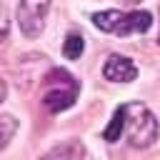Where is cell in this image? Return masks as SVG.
Returning <instances> with one entry per match:
<instances>
[{"label": "cell", "instance_id": "8", "mask_svg": "<svg viewBox=\"0 0 160 160\" xmlns=\"http://www.w3.org/2000/svg\"><path fill=\"white\" fill-rule=\"evenodd\" d=\"M122 130H125V112H122V105H120V108H115L110 125L102 130V138H105L108 142H118L120 135H122Z\"/></svg>", "mask_w": 160, "mask_h": 160}, {"label": "cell", "instance_id": "11", "mask_svg": "<svg viewBox=\"0 0 160 160\" xmlns=\"http://www.w3.org/2000/svg\"><path fill=\"white\" fill-rule=\"evenodd\" d=\"M8 35H10V15H8L5 2L0 0V42H5Z\"/></svg>", "mask_w": 160, "mask_h": 160}, {"label": "cell", "instance_id": "12", "mask_svg": "<svg viewBox=\"0 0 160 160\" xmlns=\"http://www.w3.org/2000/svg\"><path fill=\"white\" fill-rule=\"evenodd\" d=\"M5 95H8V82H5L2 78H0V102L5 100Z\"/></svg>", "mask_w": 160, "mask_h": 160}, {"label": "cell", "instance_id": "1", "mask_svg": "<svg viewBox=\"0 0 160 160\" xmlns=\"http://www.w3.org/2000/svg\"><path fill=\"white\" fill-rule=\"evenodd\" d=\"M125 132L132 148H150L158 138V120L142 102H125Z\"/></svg>", "mask_w": 160, "mask_h": 160}, {"label": "cell", "instance_id": "10", "mask_svg": "<svg viewBox=\"0 0 160 160\" xmlns=\"http://www.w3.org/2000/svg\"><path fill=\"white\" fill-rule=\"evenodd\" d=\"M15 132H18V118L2 115L0 118V150H5L10 145V140L15 138Z\"/></svg>", "mask_w": 160, "mask_h": 160}, {"label": "cell", "instance_id": "13", "mask_svg": "<svg viewBox=\"0 0 160 160\" xmlns=\"http://www.w3.org/2000/svg\"><path fill=\"white\" fill-rule=\"evenodd\" d=\"M158 42H160V38H158Z\"/></svg>", "mask_w": 160, "mask_h": 160}, {"label": "cell", "instance_id": "6", "mask_svg": "<svg viewBox=\"0 0 160 160\" xmlns=\"http://www.w3.org/2000/svg\"><path fill=\"white\" fill-rule=\"evenodd\" d=\"M85 158V145L80 140H65L55 148H50L45 155H40L38 160H82Z\"/></svg>", "mask_w": 160, "mask_h": 160}, {"label": "cell", "instance_id": "3", "mask_svg": "<svg viewBox=\"0 0 160 160\" xmlns=\"http://www.w3.org/2000/svg\"><path fill=\"white\" fill-rule=\"evenodd\" d=\"M102 75L110 82H132L138 78V68L125 55H110L102 65Z\"/></svg>", "mask_w": 160, "mask_h": 160}, {"label": "cell", "instance_id": "4", "mask_svg": "<svg viewBox=\"0 0 160 160\" xmlns=\"http://www.w3.org/2000/svg\"><path fill=\"white\" fill-rule=\"evenodd\" d=\"M75 98H78V82L75 85H65V88H50L42 95V105L50 112H62V110L75 105Z\"/></svg>", "mask_w": 160, "mask_h": 160}, {"label": "cell", "instance_id": "2", "mask_svg": "<svg viewBox=\"0 0 160 160\" xmlns=\"http://www.w3.org/2000/svg\"><path fill=\"white\" fill-rule=\"evenodd\" d=\"M50 10V0H20L18 2V25L20 32L30 40L40 38L45 30V18Z\"/></svg>", "mask_w": 160, "mask_h": 160}, {"label": "cell", "instance_id": "9", "mask_svg": "<svg viewBox=\"0 0 160 160\" xmlns=\"http://www.w3.org/2000/svg\"><path fill=\"white\" fill-rule=\"evenodd\" d=\"M82 50H85V40H82V35L70 32V35L65 38V42H62V55H65L68 60H78V58L82 55Z\"/></svg>", "mask_w": 160, "mask_h": 160}, {"label": "cell", "instance_id": "7", "mask_svg": "<svg viewBox=\"0 0 160 160\" xmlns=\"http://www.w3.org/2000/svg\"><path fill=\"white\" fill-rule=\"evenodd\" d=\"M122 20V12L120 10H102V12H95L92 15V25L102 32H115L118 25Z\"/></svg>", "mask_w": 160, "mask_h": 160}, {"label": "cell", "instance_id": "5", "mask_svg": "<svg viewBox=\"0 0 160 160\" xmlns=\"http://www.w3.org/2000/svg\"><path fill=\"white\" fill-rule=\"evenodd\" d=\"M152 25V15L148 10H132V12H122V20L115 30V35L125 38V35H132V32H148Z\"/></svg>", "mask_w": 160, "mask_h": 160}]
</instances>
